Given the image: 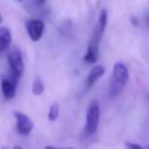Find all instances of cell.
Returning <instances> with one entry per match:
<instances>
[{"instance_id":"1","label":"cell","mask_w":149,"mask_h":149,"mask_svg":"<svg viewBox=\"0 0 149 149\" xmlns=\"http://www.w3.org/2000/svg\"><path fill=\"white\" fill-rule=\"evenodd\" d=\"M107 19H108L107 10L105 8H101L99 16H98V22L94 27L87 50L84 55V61L87 64H94L99 58V44H100V41L102 38V35L107 26Z\"/></svg>"},{"instance_id":"2","label":"cell","mask_w":149,"mask_h":149,"mask_svg":"<svg viewBox=\"0 0 149 149\" xmlns=\"http://www.w3.org/2000/svg\"><path fill=\"white\" fill-rule=\"evenodd\" d=\"M129 79V73L127 66L122 62H116L113 66V74L111 78L108 94L111 98L118 97L127 85Z\"/></svg>"},{"instance_id":"3","label":"cell","mask_w":149,"mask_h":149,"mask_svg":"<svg viewBox=\"0 0 149 149\" xmlns=\"http://www.w3.org/2000/svg\"><path fill=\"white\" fill-rule=\"evenodd\" d=\"M99 121H100V106H99L98 100H92L86 109L84 134L86 136L93 135L98 129Z\"/></svg>"},{"instance_id":"4","label":"cell","mask_w":149,"mask_h":149,"mask_svg":"<svg viewBox=\"0 0 149 149\" xmlns=\"http://www.w3.org/2000/svg\"><path fill=\"white\" fill-rule=\"evenodd\" d=\"M7 62L9 65V74L15 79L20 80V78L24 72V62L20 49L17 48L10 49L7 55Z\"/></svg>"},{"instance_id":"5","label":"cell","mask_w":149,"mask_h":149,"mask_svg":"<svg viewBox=\"0 0 149 149\" xmlns=\"http://www.w3.org/2000/svg\"><path fill=\"white\" fill-rule=\"evenodd\" d=\"M14 119H15V129L20 135L27 136L34 129V122L27 114L22 112H14Z\"/></svg>"},{"instance_id":"6","label":"cell","mask_w":149,"mask_h":149,"mask_svg":"<svg viewBox=\"0 0 149 149\" xmlns=\"http://www.w3.org/2000/svg\"><path fill=\"white\" fill-rule=\"evenodd\" d=\"M26 30L31 41L37 42L44 33V22L40 19H31L26 23Z\"/></svg>"},{"instance_id":"7","label":"cell","mask_w":149,"mask_h":149,"mask_svg":"<svg viewBox=\"0 0 149 149\" xmlns=\"http://www.w3.org/2000/svg\"><path fill=\"white\" fill-rule=\"evenodd\" d=\"M17 83H19V80L15 79L14 77H12L10 74L7 76V77H3L1 79V81H0V90H1V93H2L5 99L10 100V99H13L15 97Z\"/></svg>"},{"instance_id":"8","label":"cell","mask_w":149,"mask_h":149,"mask_svg":"<svg viewBox=\"0 0 149 149\" xmlns=\"http://www.w3.org/2000/svg\"><path fill=\"white\" fill-rule=\"evenodd\" d=\"M105 73V66L100 65V64H95L88 72L87 78H86V87L90 88L92 87Z\"/></svg>"},{"instance_id":"9","label":"cell","mask_w":149,"mask_h":149,"mask_svg":"<svg viewBox=\"0 0 149 149\" xmlns=\"http://www.w3.org/2000/svg\"><path fill=\"white\" fill-rule=\"evenodd\" d=\"M12 44V33L8 27H0V52L6 51Z\"/></svg>"},{"instance_id":"10","label":"cell","mask_w":149,"mask_h":149,"mask_svg":"<svg viewBox=\"0 0 149 149\" xmlns=\"http://www.w3.org/2000/svg\"><path fill=\"white\" fill-rule=\"evenodd\" d=\"M31 92L34 95H41L44 92V83L40 77H36L31 85Z\"/></svg>"},{"instance_id":"11","label":"cell","mask_w":149,"mask_h":149,"mask_svg":"<svg viewBox=\"0 0 149 149\" xmlns=\"http://www.w3.org/2000/svg\"><path fill=\"white\" fill-rule=\"evenodd\" d=\"M58 115H59V105L57 102H54L49 107L48 119H49V121H56L57 118H58Z\"/></svg>"},{"instance_id":"12","label":"cell","mask_w":149,"mask_h":149,"mask_svg":"<svg viewBox=\"0 0 149 149\" xmlns=\"http://www.w3.org/2000/svg\"><path fill=\"white\" fill-rule=\"evenodd\" d=\"M125 149H143L140 144L135 143V142H126L125 143Z\"/></svg>"},{"instance_id":"13","label":"cell","mask_w":149,"mask_h":149,"mask_svg":"<svg viewBox=\"0 0 149 149\" xmlns=\"http://www.w3.org/2000/svg\"><path fill=\"white\" fill-rule=\"evenodd\" d=\"M44 149H74V148H69V147H66V148H58V147H54V146H47V147H44Z\"/></svg>"},{"instance_id":"14","label":"cell","mask_w":149,"mask_h":149,"mask_svg":"<svg viewBox=\"0 0 149 149\" xmlns=\"http://www.w3.org/2000/svg\"><path fill=\"white\" fill-rule=\"evenodd\" d=\"M37 2H38L40 5H42V3H44V2H45V0H37Z\"/></svg>"},{"instance_id":"15","label":"cell","mask_w":149,"mask_h":149,"mask_svg":"<svg viewBox=\"0 0 149 149\" xmlns=\"http://www.w3.org/2000/svg\"><path fill=\"white\" fill-rule=\"evenodd\" d=\"M13 149H22V148H21L20 146H14V147H13Z\"/></svg>"},{"instance_id":"16","label":"cell","mask_w":149,"mask_h":149,"mask_svg":"<svg viewBox=\"0 0 149 149\" xmlns=\"http://www.w3.org/2000/svg\"><path fill=\"white\" fill-rule=\"evenodd\" d=\"M1 22H2V15H1V13H0V24H1Z\"/></svg>"},{"instance_id":"17","label":"cell","mask_w":149,"mask_h":149,"mask_svg":"<svg viewBox=\"0 0 149 149\" xmlns=\"http://www.w3.org/2000/svg\"><path fill=\"white\" fill-rule=\"evenodd\" d=\"M1 149H7V148H6V147H2V148H1Z\"/></svg>"},{"instance_id":"18","label":"cell","mask_w":149,"mask_h":149,"mask_svg":"<svg viewBox=\"0 0 149 149\" xmlns=\"http://www.w3.org/2000/svg\"><path fill=\"white\" fill-rule=\"evenodd\" d=\"M148 23H149V16H148Z\"/></svg>"},{"instance_id":"19","label":"cell","mask_w":149,"mask_h":149,"mask_svg":"<svg viewBox=\"0 0 149 149\" xmlns=\"http://www.w3.org/2000/svg\"><path fill=\"white\" fill-rule=\"evenodd\" d=\"M19 1H21V0H19Z\"/></svg>"}]
</instances>
